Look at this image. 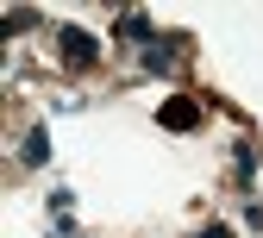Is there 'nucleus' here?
<instances>
[{"instance_id": "nucleus-2", "label": "nucleus", "mask_w": 263, "mask_h": 238, "mask_svg": "<svg viewBox=\"0 0 263 238\" xmlns=\"http://www.w3.org/2000/svg\"><path fill=\"white\" fill-rule=\"evenodd\" d=\"M170 132H188V125H201V100H163V113H157Z\"/></svg>"}, {"instance_id": "nucleus-3", "label": "nucleus", "mask_w": 263, "mask_h": 238, "mask_svg": "<svg viewBox=\"0 0 263 238\" xmlns=\"http://www.w3.org/2000/svg\"><path fill=\"white\" fill-rule=\"evenodd\" d=\"M176 44H182V38H151L138 63H144V69H151V76H170V63H176Z\"/></svg>"}, {"instance_id": "nucleus-1", "label": "nucleus", "mask_w": 263, "mask_h": 238, "mask_svg": "<svg viewBox=\"0 0 263 238\" xmlns=\"http://www.w3.org/2000/svg\"><path fill=\"white\" fill-rule=\"evenodd\" d=\"M57 50H63L69 69H94V63H101V44H94L82 25H63V31H57Z\"/></svg>"}, {"instance_id": "nucleus-5", "label": "nucleus", "mask_w": 263, "mask_h": 238, "mask_svg": "<svg viewBox=\"0 0 263 238\" xmlns=\"http://www.w3.org/2000/svg\"><path fill=\"white\" fill-rule=\"evenodd\" d=\"M119 38H144L151 44V19L144 13H119Z\"/></svg>"}, {"instance_id": "nucleus-6", "label": "nucleus", "mask_w": 263, "mask_h": 238, "mask_svg": "<svg viewBox=\"0 0 263 238\" xmlns=\"http://www.w3.org/2000/svg\"><path fill=\"white\" fill-rule=\"evenodd\" d=\"M194 238H232V226H201Z\"/></svg>"}, {"instance_id": "nucleus-4", "label": "nucleus", "mask_w": 263, "mask_h": 238, "mask_svg": "<svg viewBox=\"0 0 263 238\" xmlns=\"http://www.w3.org/2000/svg\"><path fill=\"white\" fill-rule=\"evenodd\" d=\"M19 163H25V169L50 163V132H44V125H31V132H25V144H19Z\"/></svg>"}]
</instances>
